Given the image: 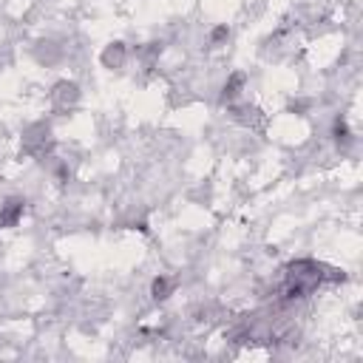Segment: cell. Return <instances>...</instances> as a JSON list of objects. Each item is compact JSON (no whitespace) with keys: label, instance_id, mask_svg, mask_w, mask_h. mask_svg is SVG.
<instances>
[{"label":"cell","instance_id":"1","mask_svg":"<svg viewBox=\"0 0 363 363\" xmlns=\"http://www.w3.org/2000/svg\"><path fill=\"white\" fill-rule=\"evenodd\" d=\"M326 281H346L343 272L315 261V258H298L284 267V284H281V298L284 301H301L312 295L320 284Z\"/></svg>","mask_w":363,"mask_h":363},{"label":"cell","instance_id":"2","mask_svg":"<svg viewBox=\"0 0 363 363\" xmlns=\"http://www.w3.org/2000/svg\"><path fill=\"white\" fill-rule=\"evenodd\" d=\"M48 125L45 122H37V125H31L26 133H23V153H28V156H45L48 153V147H51V139H48Z\"/></svg>","mask_w":363,"mask_h":363},{"label":"cell","instance_id":"3","mask_svg":"<svg viewBox=\"0 0 363 363\" xmlns=\"http://www.w3.org/2000/svg\"><path fill=\"white\" fill-rule=\"evenodd\" d=\"M79 102V85L77 82H68V79H62V82H57L54 88H51V105H54V111H71L74 105Z\"/></svg>","mask_w":363,"mask_h":363},{"label":"cell","instance_id":"4","mask_svg":"<svg viewBox=\"0 0 363 363\" xmlns=\"http://www.w3.org/2000/svg\"><path fill=\"white\" fill-rule=\"evenodd\" d=\"M26 213V201L20 196H11L0 204V227H17Z\"/></svg>","mask_w":363,"mask_h":363},{"label":"cell","instance_id":"5","mask_svg":"<svg viewBox=\"0 0 363 363\" xmlns=\"http://www.w3.org/2000/svg\"><path fill=\"white\" fill-rule=\"evenodd\" d=\"M244 82H247V74H244V71H233V74L227 77V82L221 85V96H218V102H221V105H233V102L238 99Z\"/></svg>","mask_w":363,"mask_h":363},{"label":"cell","instance_id":"6","mask_svg":"<svg viewBox=\"0 0 363 363\" xmlns=\"http://www.w3.org/2000/svg\"><path fill=\"white\" fill-rule=\"evenodd\" d=\"M99 60H102L105 68H122L125 60H128V48H125V43H111V45L102 51Z\"/></svg>","mask_w":363,"mask_h":363},{"label":"cell","instance_id":"7","mask_svg":"<svg viewBox=\"0 0 363 363\" xmlns=\"http://www.w3.org/2000/svg\"><path fill=\"white\" fill-rule=\"evenodd\" d=\"M230 113H233L235 122H241V125H247V128H255V125L261 122V111H258L255 105H233Z\"/></svg>","mask_w":363,"mask_h":363},{"label":"cell","instance_id":"8","mask_svg":"<svg viewBox=\"0 0 363 363\" xmlns=\"http://www.w3.org/2000/svg\"><path fill=\"white\" fill-rule=\"evenodd\" d=\"M173 289H176V281L173 278H167V275H156L153 281H150V298L153 301H167L170 295H173Z\"/></svg>","mask_w":363,"mask_h":363},{"label":"cell","instance_id":"9","mask_svg":"<svg viewBox=\"0 0 363 363\" xmlns=\"http://www.w3.org/2000/svg\"><path fill=\"white\" fill-rule=\"evenodd\" d=\"M332 139H335L337 145H343V147L352 142V130H349V122H346L343 116H337V119L332 122Z\"/></svg>","mask_w":363,"mask_h":363},{"label":"cell","instance_id":"10","mask_svg":"<svg viewBox=\"0 0 363 363\" xmlns=\"http://www.w3.org/2000/svg\"><path fill=\"white\" fill-rule=\"evenodd\" d=\"M227 40H230V26L227 23H221V26H216L210 31V45H224Z\"/></svg>","mask_w":363,"mask_h":363},{"label":"cell","instance_id":"11","mask_svg":"<svg viewBox=\"0 0 363 363\" xmlns=\"http://www.w3.org/2000/svg\"><path fill=\"white\" fill-rule=\"evenodd\" d=\"M159 54H162V43H147L145 48H139V57H145L147 62H153Z\"/></svg>","mask_w":363,"mask_h":363}]
</instances>
